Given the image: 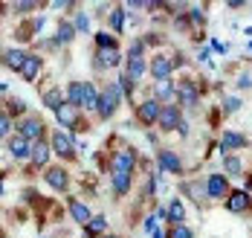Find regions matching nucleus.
Here are the masks:
<instances>
[{
	"label": "nucleus",
	"instance_id": "1",
	"mask_svg": "<svg viewBox=\"0 0 252 238\" xmlns=\"http://www.w3.org/2000/svg\"><path fill=\"white\" fill-rule=\"evenodd\" d=\"M122 87H119V81H107L104 84V90L99 93V107H96V113H99L101 119H110L113 113H116V107L122 102Z\"/></svg>",
	"mask_w": 252,
	"mask_h": 238
},
{
	"label": "nucleus",
	"instance_id": "33",
	"mask_svg": "<svg viewBox=\"0 0 252 238\" xmlns=\"http://www.w3.org/2000/svg\"><path fill=\"white\" fill-rule=\"evenodd\" d=\"M12 131V119H9V113H0V139H6Z\"/></svg>",
	"mask_w": 252,
	"mask_h": 238
},
{
	"label": "nucleus",
	"instance_id": "28",
	"mask_svg": "<svg viewBox=\"0 0 252 238\" xmlns=\"http://www.w3.org/2000/svg\"><path fill=\"white\" fill-rule=\"evenodd\" d=\"M223 169L229 171V177H238V174L244 171V163L235 157V154H226V160H223Z\"/></svg>",
	"mask_w": 252,
	"mask_h": 238
},
{
	"label": "nucleus",
	"instance_id": "3",
	"mask_svg": "<svg viewBox=\"0 0 252 238\" xmlns=\"http://www.w3.org/2000/svg\"><path fill=\"white\" fill-rule=\"evenodd\" d=\"M18 136H24L26 142H41L44 139V122L38 116H26L18 125Z\"/></svg>",
	"mask_w": 252,
	"mask_h": 238
},
{
	"label": "nucleus",
	"instance_id": "4",
	"mask_svg": "<svg viewBox=\"0 0 252 238\" xmlns=\"http://www.w3.org/2000/svg\"><path fill=\"white\" fill-rule=\"evenodd\" d=\"M180 64V58H171V55H154V61H151V76L157 81H162V79H168L171 73H174V67Z\"/></svg>",
	"mask_w": 252,
	"mask_h": 238
},
{
	"label": "nucleus",
	"instance_id": "22",
	"mask_svg": "<svg viewBox=\"0 0 252 238\" xmlns=\"http://www.w3.org/2000/svg\"><path fill=\"white\" fill-rule=\"evenodd\" d=\"M67 204H70V215L76 218L78 224H84V227H87V224H90V218H93V215H90V209H87L81 201H76V198H70Z\"/></svg>",
	"mask_w": 252,
	"mask_h": 238
},
{
	"label": "nucleus",
	"instance_id": "25",
	"mask_svg": "<svg viewBox=\"0 0 252 238\" xmlns=\"http://www.w3.org/2000/svg\"><path fill=\"white\" fill-rule=\"evenodd\" d=\"M165 212H168V221H171V224H183V221H186V206H183V201H171Z\"/></svg>",
	"mask_w": 252,
	"mask_h": 238
},
{
	"label": "nucleus",
	"instance_id": "14",
	"mask_svg": "<svg viewBox=\"0 0 252 238\" xmlns=\"http://www.w3.org/2000/svg\"><path fill=\"white\" fill-rule=\"evenodd\" d=\"M125 64H127V73H125V76L130 81H139V79H142V73L148 70V64H145V58H142V55H127Z\"/></svg>",
	"mask_w": 252,
	"mask_h": 238
},
{
	"label": "nucleus",
	"instance_id": "8",
	"mask_svg": "<svg viewBox=\"0 0 252 238\" xmlns=\"http://www.w3.org/2000/svg\"><path fill=\"white\" fill-rule=\"evenodd\" d=\"M159 128L162 131H174V128H180L183 125V116H180V107L177 105H162V110H159Z\"/></svg>",
	"mask_w": 252,
	"mask_h": 238
},
{
	"label": "nucleus",
	"instance_id": "6",
	"mask_svg": "<svg viewBox=\"0 0 252 238\" xmlns=\"http://www.w3.org/2000/svg\"><path fill=\"white\" fill-rule=\"evenodd\" d=\"M159 110H162L159 99H145V102H139V107H136V116H139L142 125H157Z\"/></svg>",
	"mask_w": 252,
	"mask_h": 238
},
{
	"label": "nucleus",
	"instance_id": "20",
	"mask_svg": "<svg viewBox=\"0 0 252 238\" xmlns=\"http://www.w3.org/2000/svg\"><path fill=\"white\" fill-rule=\"evenodd\" d=\"M26 55H29V53H24V50H9V53H3V64H6L9 70L21 73V67H24Z\"/></svg>",
	"mask_w": 252,
	"mask_h": 238
},
{
	"label": "nucleus",
	"instance_id": "31",
	"mask_svg": "<svg viewBox=\"0 0 252 238\" xmlns=\"http://www.w3.org/2000/svg\"><path fill=\"white\" fill-rule=\"evenodd\" d=\"M96 44H99V50H116V38L110 32H99L96 35Z\"/></svg>",
	"mask_w": 252,
	"mask_h": 238
},
{
	"label": "nucleus",
	"instance_id": "43",
	"mask_svg": "<svg viewBox=\"0 0 252 238\" xmlns=\"http://www.w3.org/2000/svg\"><path fill=\"white\" fill-rule=\"evenodd\" d=\"M191 18H194V21H197V24H200V21H203V12H200V9H197V6H194V9H191Z\"/></svg>",
	"mask_w": 252,
	"mask_h": 238
},
{
	"label": "nucleus",
	"instance_id": "34",
	"mask_svg": "<svg viewBox=\"0 0 252 238\" xmlns=\"http://www.w3.org/2000/svg\"><path fill=\"white\" fill-rule=\"evenodd\" d=\"M73 27H76V32H90V18L81 12V15L76 18V24H73Z\"/></svg>",
	"mask_w": 252,
	"mask_h": 238
},
{
	"label": "nucleus",
	"instance_id": "2",
	"mask_svg": "<svg viewBox=\"0 0 252 238\" xmlns=\"http://www.w3.org/2000/svg\"><path fill=\"white\" fill-rule=\"evenodd\" d=\"M133 166H136V154H133L130 148L116 151V154H113V177H130Z\"/></svg>",
	"mask_w": 252,
	"mask_h": 238
},
{
	"label": "nucleus",
	"instance_id": "10",
	"mask_svg": "<svg viewBox=\"0 0 252 238\" xmlns=\"http://www.w3.org/2000/svg\"><path fill=\"white\" fill-rule=\"evenodd\" d=\"M250 204H252V195H247L244 189H235V192H229V198H226V209L229 212H247L250 209Z\"/></svg>",
	"mask_w": 252,
	"mask_h": 238
},
{
	"label": "nucleus",
	"instance_id": "11",
	"mask_svg": "<svg viewBox=\"0 0 252 238\" xmlns=\"http://www.w3.org/2000/svg\"><path fill=\"white\" fill-rule=\"evenodd\" d=\"M47 183L55 189V192H67V186H70V177H67V169H61V166H52L47 169Z\"/></svg>",
	"mask_w": 252,
	"mask_h": 238
},
{
	"label": "nucleus",
	"instance_id": "16",
	"mask_svg": "<svg viewBox=\"0 0 252 238\" xmlns=\"http://www.w3.org/2000/svg\"><path fill=\"white\" fill-rule=\"evenodd\" d=\"M247 145V136L238 131H226L223 134V139H220V148H223V154H229V151H238V148H244Z\"/></svg>",
	"mask_w": 252,
	"mask_h": 238
},
{
	"label": "nucleus",
	"instance_id": "23",
	"mask_svg": "<svg viewBox=\"0 0 252 238\" xmlns=\"http://www.w3.org/2000/svg\"><path fill=\"white\" fill-rule=\"evenodd\" d=\"M44 105L50 107V110H58V107H64V93H61L58 87H50V90L44 93Z\"/></svg>",
	"mask_w": 252,
	"mask_h": 238
},
{
	"label": "nucleus",
	"instance_id": "35",
	"mask_svg": "<svg viewBox=\"0 0 252 238\" xmlns=\"http://www.w3.org/2000/svg\"><path fill=\"white\" fill-rule=\"evenodd\" d=\"M171 238H194V236H191V230H189V227H183V224H177L174 230H171Z\"/></svg>",
	"mask_w": 252,
	"mask_h": 238
},
{
	"label": "nucleus",
	"instance_id": "46",
	"mask_svg": "<svg viewBox=\"0 0 252 238\" xmlns=\"http://www.w3.org/2000/svg\"><path fill=\"white\" fill-rule=\"evenodd\" d=\"M250 50H252V41H250Z\"/></svg>",
	"mask_w": 252,
	"mask_h": 238
},
{
	"label": "nucleus",
	"instance_id": "27",
	"mask_svg": "<svg viewBox=\"0 0 252 238\" xmlns=\"http://www.w3.org/2000/svg\"><path fill=\"white\" fill-rule=\"evenodd\" d=\"M154 90H157V96H159V102H168L171 99V93H174V84H171V79H162L154 84Z\"/></svg>",
	"mask_w": 252,
	"mask_h": 238
},
{
	"label": "nucleus",
	"instance_id": "44",
	"mask_svg": "<svg viewBox=\"0 0 252 238\" xmlns=\"http://www.w3.org/2000/svg\"><path fill=\"white\" fill-rule=\"evenodd\" d=\"M229 9H241V6H247V3H244V0H232V3H226Z\"/></svg>",
	"mask_w": 252,
	"mask_h": 238
},
{
	"label": "nucleus",
	"instance_id": "26",
	"mask_svg": "<svg viewBox=\"0 0 252 238\" xmlns=\"http://www.w3.org/2000/svg\"><path fill=\"white\" fill-rule=\"evenodd\" d=\"M104 230H107V218H101V215H96V218H90V224L84 227V233H87L90 238H93V236H101Z\"/></svg>",
	"mask_w": 252,
	"mask_h": 238
},
{
	"label": "nucleus",
	"instance_id": "37",
	"mask_svg": "<svg viewBox=\"0 0 252 238\" xmlns=\"http://www.w3.org/2000/svg\"><path fill=\"white\" fill-rule=\"evenodd\" d=\"M229 110V113H235V110H241V99H238V96H229L226 99V105H223Z\"/></svg>",
	"mask_w": 252,
	"mask_h": 238
},
{
	"label": "nucleus",
	"instance_id": "45",
	"mask_svg": "<svg viewBox=\"0 0 252 238\" xmlns=\"http://www.w3.org/2000/svg\"><path fill=\"white\" fill-rule=\"evenodd\" d=\"M154 238H171L165 230H154Z\"/></svg>",
	"mask_w": 252,
	"mask_h": 238
},
{
	"label": "nucleus",
	"instance_id": "7",
	"mask_svg": "<svg viewBox=\"0 0 252 238\" xmlns=\"http://www.w3.org/2000/svg\"><path fill=\"white\" fill-rule=\"evenodd\" d=\"M229 177L226 174H209V180H206V195L209 198H229Z\"/></svg>",
	"mask_w": 252,
	"mask_h": 238
},
{
	"label": "nucleus",
	"instance_id": "29",
	"mask_svg": "<svg viewBox=\"0 0 252 238\" xmlns=\"http://www.w3.org/2000/svg\"><path fill=\"white\" fill-rule=\"evenodd\" d=\"M110 27H113V32H122V27H125V9H122V6H113V12H110Z\"/></svg>",
	"mask_w": 252,
	"mask_h": 238
},
{
	"label": "nucleus",
	"instance_id": "30",
	"mask_svg": "<svg viewBox=\"0 0 252 238\" xmlns=\"http://www.w3.org/2000/svg\"><path fill=\"white\" fill-rule=\"evenodd\" d=\"M76 38V27L73 24H61L58 27V44H70Z\"/></svg>",
	"mask_w": 252,
	"mask_h": 238
},
{
	"label": "nucleus",
	"instance_id": "13",
	"mask_svg": "<svg viewBox=\"0 0 252 238\" xmlns=\"http://www.w3.org/2000/svg\"><path fill=\"white\" fill-rule=\"evenodd\" d=\"M9 154L15 160H29L32 157V142H26L24 136H12L9 139Z\"/></svg>",
	"mask_w": 252,
	"mask_h": 238
},
{
	"label": "nucleus",
	"instance_id": "32",
	"mask_svg": "<svg viewBox=\"0 0 252 238\" xmlns=\"http://www.w3.org/2000/svg\"><path fill=\"white\" fill-rule=\"evenodd\" d=\"M130 177H113V195H127Z\"/></svg>",
	"mask_w": 252,
	"mask_h": 238
},
{
	"label": "nucleus",
	"instance_id": "38",
	"mask_svg": "<svg viewBox=\"0 0 252 238\" xmlns=\"http://www.w3.org/2000/svg\"><path fill=\"white\" fill-rule=\"evenodd\" d=\"M186 192H191V198H194V201H203L200 192H206V189H200L197 183H189V186H186Z\"/></svg>",
	"mask_w": 252,
	"mask_h": 238
},
{
	"label": "nucleus",
	"instance_id": "36",
	"mask_svg": "<svg viewBox=\"0 0 252 238\" xmlns=\"http://www.w3.org/2000/svg\"><path fill=\"white\" fill-rule=\"evenodd\" d=\"M119 87H122V93H125V96L133 93V81L127 79V76H119Z\"/></svg>",
	"mask_w": 252,
	"mask_h": 238
},
{
	"label": "nucleus",
	"instance_id": "39",
	"mask_svg": "<svg viewBox=\"0 0 252 238\" xmlns=\"http://www.w3.org/2000/svg\"><path fill=\"white\" fill-rule=\"evenodd\" d=\"M145 230H148V233H154V230H157V215L145 218Z\"/></svg>",
	"mask_w": 252,
	"mask_h": 238
},
{
	"label": "nucleus",
	"instance_id": "19",
	"mask_svg": "<svg viewBox=\"0 0 252 238\" xmlns=\"http://www.w3.org/2000/svg\"><path fill=\"white\" fill-rule=\"evenodd\" d=\"M55 116H58V122H61V125H67V128H84V125H81V119L76 116V110H73L70 105L58 107V110H55Z\"/></svg>",
	"mask_w": 252,
	"mask_h": 238
},
{
	"label": "nucleus",
	"instance_id": "5",
	"mask_svg": "<svg viewBox=\"0 0 252 238\" xmlns=\"http://www.w3.org/2000/svg\"><path fill=\"white\" fill-rule=\"evenodd\" d=\"M157 163H159V171H168V174H183V160L177 157L171 148H159V151H157Z\"/></svg>",
	"mask_w": 252,
	"mask_h": 238
},
{
	"label": "nucleus",
	"instance_id": "41",
	"mask_svg": "<svg viewBox=\"0 0 252 238\" xmlns=\"http://www.w3.org/2000/svg\"><path fill=\"white\" fill-rule=\"evenodd\" d=\"M238 87H252V76H241L238 79Z\"/></svg>",
	"mask_w": 252,
	"mask_h": 238
},
{
	"label": "nucleus",
	"instance_id": "40",
	"mask_svg": "<svg viewBox=\"0 0 252 238\" xmlns=\"http://www.w3.org/2000/svg\"><path fill=\"white\" fill-rule=\"evenodd\" d=\"M24 110H26V105L21 102V99H15V102H12V113H24Z\"/></svg>",
	"mask_w": 252,
	"mask_h": 238
},
{
	"label": "nucleus",
	"instance_id": "17",
	"mask_svg": "<svg viewBox=\"0 0 252 238\" xmlns=\"http://www.w3.org/2000/svg\"><path fill=\"white\" fill-rule=\"evenodd\" d=\"M50 154H52V145L47 139H41V142L32 145V163H35V166H47V163H50Z\"/></svg>",
	"mask_w": 252,
	"mask_h": 238
},
{
	"label": "nucleus",
	"instance_id": "21",
	"mask_svg": "<svg viewBox=\"0 0 252 238\" xmlns=\"http://www.w3.org/2000/svg\"><path fill=\"white\" fill-rule=\"evenodd\" d=\"M67 105L70 107L84 105V81H73V84L67 87Z\"/></svg>",
	"mask_w": 252,
	"mask_h": 238
},
{
	"label": "nucleus",
	"instance_id": "18",
	"mask_svg": "<svg viewBox=\"0 0 252 238\" xmlns=\"http://www.w3.org/2000/svg\"><path fill=\"white\" fill-rule=\"evenodd\" d=\"M197 96H200V93H197V87H194L191 81H183V84L177 87V99H180L183 105H197Z\"/></svg>",
	"mask_w": 252,
	"mask_h": 238
},
{
	"label": "nucleus",
	"instance_id": "42",
	"mask_svg": "<svg viewBox=\"0 0 252 238\" xmlns=\"http://www.w3.org/2000/svg\"><path fill=\"white\" fill-rule=\"evenodd\" d=\"M35 6H38V3H29V0H26V3H18V12H29V9H35Z\"/></svg>",
	"mask_w": 252,
	"mask_h": 238
},
{
	"label": "nucleus",
	"instance_id": "12",
	"mask_svg": "<svg viewBox=\"0 0 252 238\" xmlns=\"http://www.w3.org/2000/svg\"><path fill=\"white\" fill-rule=\"evenodd\" d=\"M41 64H44V61H41V55H26V61H24V67H21V79L24 81H35L38 79V73H41Z\"/></svg>",
	"mask_w": 252,
	"mask_h": 238
},
{
	"label": "nucleus",
	"instance_id": "47",
	"mask_svg": "<svg viewBox=\"0 0 252 238\" xmlns=\"http://www.w3.org/2000/svg\"><path fill=\"white\" fill-rule=\"evenodd\" d=\"M107 238H116V236H107Z\"/></svg>",
	"mask_w": 252,
	"mask_h": 238
},
{
	"label": "nucleus",
	"instance_id": "15",
	"mask_svg": "<svg viewBox=\"0 0 252 238\" xmlns=\"http://www.w3.org/2000/svg\"><path fill=\"white\" fill-rule=\"evenodd\" d=\"M119 61H122L119 50H99V53H96V58H93L96 70H107V67H116Z\"/></svg>",
	"mask_w": 252,
	"mask_h": 238
},
{
	"label": "nucleus",
	"instance_id": "24",
	"mask_svg": "<svg viewBox=\"0 0 252 238\" xmlns=\"http://www.w3.org/2000/svg\"><path fill=\"white\" fill-rule=\"evenodd\" d=\"M81 107H90V110L99 107V90H96V84H90V81H84V105Z\"/></svg>",
	"mask_w": 252,
	"mask_h": 238
},
{
	"label": "nucleus",
	"instance_id": "9",
	"mask_svg": "<svg viewBox=\"0 0 252 238\" xmlns=\"http://www.w3.org/2000/svg\"><path fill=\"white\" fill-rule=\"evenodd\" d=\"M76 139L70 136V134H64V131H55L52 134V151L55 154H61V157H73L76 151Z\"/></svg>",
	"mask_w": 252,
	"mask_h": 238
}]
</instances>
